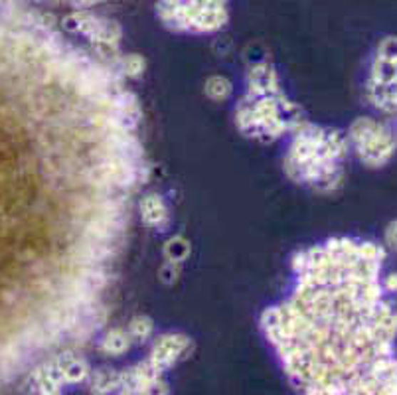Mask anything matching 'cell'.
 <instances>
[{"instance_id": "6da1fadb", "label": "cell", "mask_w": 397, "mask_h": 395, "mask_svg": "<svg viewBox=\"0 0 397 395\" xmlns=\"http://www.w3.org/2000/svg\"><path fill=\"white\" fill-rule=\"evenodd\" d=\"M352 137L360 148V155L371 166L388 163L396 153V140L389 133L381 129L378 123L370 119H360L352 127Z\"/></svg>"}, {"instance_id": "7a4b0ae2", "label": "cell", "mask_w": 397, "mask_h": 395, "mask_svg": "<svg viewBox=\"0 0 397 395\" xmlns=\"http://www.w3.org/2000/svg\"><path fill=\"white\" fill-rule=\"evenodd\" d=\"M166 4H170L168 10L188 26H220L224 22V6L220 0H168Z\"/></svg>"}, {"instance_id": "3957f363", "label": "cell", "mask_w": 397, "mask_h": 395, "mask_svg": "<svg viewBox=\"0 0 397 395\" xmlns=\"http://www.w3.org/2000/svg\"><path fill=\"white\" fill-rule=\"evenodd\" d=\"M370 95L373 103L380 105L383 109L397 107V83H383V81H373L371 79Z\"/></svg>"}, {"instance_id": "277c9868", "label": "cell", "mask_w": 397, "mask_h": 395, "mask_svg": "<svg viewBox=\"0 0 397 395\" xmlns=\"http://www.w3.org/2000/svg\"><path fill=\"white\" fill-rule=\"evenodd\" d=\"M373 81H383V83H397V58H378L373 66Z\"/></svg>"}, {"instance_id": "5b68a950", "label": "cell", "mask_w": 397, "mask_h": 395, "mask_svg": "<svg viewBox=\"0 0 397 395\" xmlns=\"http://www.w3.org/2000/svg\"><path fill=\"white\" fill-rule=\"evenodd\" d=\"M380 58L396 60L397 58V38H386L380 46Z\"/></svg>"}, {"instance_id": "8992f818", "label": "cell", "mask_w": 397, "mask_h": 395, "mask_svg": "<svg viewBox=\"0 0 397 395\" xmlns=\"http://www.w3.org/2000/svg\"><path fill=\"white\" fill-rule=\"evenodd\" d=\"M386 240H388V243L391 245V247H393V250H397V220H396V222H391V224L388 225Z\"/></svg>"}, {"instance_id": "52a82bcc", "label": "cell", "mask_w": 397, "mask_h": 395, "mask_svg": "<svg viewBox=\"0 0 397 395\" xmlns=\"http://www.w3.org/2000/svg\"><path fill=\"white\" fill-rule=\"evenodd\" d=\"M388 287L391 291H397V275H391L388 281Z\"/></svg>"}]
</instances>
